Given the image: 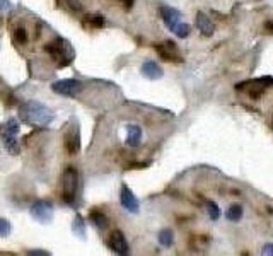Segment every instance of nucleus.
Wrapping results in <instances>:
<instances>
[{
    "instance_id": "f257e3e1",
    "label": "nucleus",
    "mask_w": 273,
    "mask_h": 256,
    "mask_svg": "<svg viewBox=\"0 0 273 256\" xmlns=\"http://www.w3.org/2000/svg\"><path fill=\"white\" fill-rule=\"evenodd\" d=\"M19 116L24 123L31 126H46L53 121V113L50 108L36 101H29L21 106Z\"/></svg>"
},
{
    "instance_id": "f03ea898",
    "label": "nucleus",
    "mask_w": 273,
    "mask_h": 256,
    "mask_svg": "<svg viewBox=\"0 0 273 256\" xmlns=\"http://www.w3.org/2000/svg\"><path fill=\"white\" fill-rule=\"evenodd\" d=\"M77 191H79V173L76 167L68 166L63 171V178H61V196L63 202L68 205H74L77 198Z\"/></svg>"
},
{
    "instance_id": "7ed1b4c3",
    "label": "nucleus",
    "mask_w": 273,
    "mask_h": 256,
    "mask_svg": "<svg viewBox=\"0 0 273 256\" xmlns=\"http://www.w3.org/2000/svg\"><path fill=\"white\" fill-rule=\"evenodd\" d=\"M45 50H46V53L50 55L53 60L58 61L60 67L68 65V63L74 60V50L70 48V45L63 40H58V41H55V43L46 45Z\"/></svg>"
},
{
    "instance_id": "20e7f679",
    "label": "nucleus",
    "mask_w": 273,
    "mask_h": 256,
    "mask_svg": "<svg viewBox=\"0 0 273 256\" xmlns=\"http://www.w3.org/2000/svg\"><path fill=\"white\" fill-rule=\"evenodd\" d=\"M270 86H273V77H259V79L237 84L236 89L237 90H244L249 98L258 99V98H261L263 94H265V90L268 89Z\"/></svg>"
},
{
    "instance_id": "39448f33",
    "label": "nucleus",
    "mask_w": 273,
    "mask_h": 256,
    "mask_svg": "<svg viewBox=\"0 0 273 256\" xmlns=\"http://www.w3.org/2000/svg\"><path fill=\"white\" fill-rule=\"evenodd\" d=\"M17 134H19V123L11 118L4 125V128H2V140H4V147L14 155L19 154Z\"/></svg>"
},
{
    "instance_id": "423d86ee",
    "label": "nucleus",
    "mask_w": 273,
    "mask_h": 256,
    "mask_svg": "<svg viewBox=\"0 0 273 256\" xmlns=\"http://www.w3.org/2000/svg\"><path fill=\"white\" fill-rule=\"evenodd\" d=\"M51 90L57 94H61V96H67V98H76L82 90V82H79L76 79L57 80V82L51 84Z\"/></svg>"
},
{
    "instance_id": "0eeeda50",
    "label": "nucleus",
    "mask_w": 273,
    "mask_h": 256,
    "mask_svg": "<svg viewBox=\"0 0 273 256\" xmlns=\"http://www.w3.org/2000/svg\"><path fill=\"white\" fill-rule=\"evenodd\" d=\"M29 212H31L32 219H36L38 222L48 224L53 219V205H51L50 202H46V200H38V202H34L31 205Z\"/></svg>"
},
{
    "instance_id": "6e6552de",
    "label": "nucleus",
    "mask_w": 273,
    "mask_h": 256,
    "mask_svg": "<svg viewBox=\"0 0 273 256\" xmlns=\"http://www.w3.org/2000/svg\"><path fill=\"white\" fill-rule=\"evenodd\" d=\"M157 55L162 58L164 61H183L180 55V50H178L176 43L174 41H164V43H157L154 45Z\"/></svg>"
},
{
    "instance_id": "1a4fd4ad",
    "label": "nucleus",
    "mask_w": 273,
    "mask_h": 256,
    "mask_svg": "<svg viewBox=\"0 0 273 256\" xmlns=\"http://www.w3.org/2000/svg\"><path fill=\"white\" fill-rule=\"evenodd\" d=\"M63 145L67 149L68 154H77L80 151V130L77 125H72L65 132V137H63Z\"/></svg>"
},
{
    "instance_id": "9d476101",
    "label": "nucleus",
    "mask_w": 273,
    "mask_h": 256,
    "mask_svg": "<svg viewBox=\"0 0 273 256\" xmlns=\"http://www.w3.org/2000/svg\"><path fill=\"white\" fill-rule=\"evenodd\" d=\"M120 202H121V207L130 213H138L140 210V203L136 200V196L133 195V191L130 190L128 186L121 188V193H120Z\"/></svg>"
},
{
    "instance_id": "9b49d317",
    "label": "nucleus",
    "mask_w": 273,
    "mask_h": 256,
    "mask_svg": "<svg viewBox=\"0 0 273 256\" xmlns=\"http://www.w3.org/2000/svg\"><path fill=\"white\" fill-rule=\"evenodd\" d=\"M109 248L116 255H128L130 253V246L126 242V238L120 231L111 232V236H109Z\"/></svg>"
},
{
    "instance_id": "f8f14e48",
    "label": "nucleus",
    "mask_w": 273,
    "mask_h": 256,
    "mask_svg": "<svg viewBox=\"0 0 273 256\" xmlns=\"http://www.w3.org/2000/svg\"><path fill=\"white\" fill-rule=\"evenodd\" d=\"M159 12H161L162 21H164V24L169 28V31H173V29L176 28L178 22H181V17H183L178 9L169 7V5H162V7L159 9Z\"/></svg>"
},
{
    "instance_id": "ddd939ff",
    "label": "nucleus",
    "mask_w": 273,
    "mask_h": 256,
    "mask_svg": "<svg viewBox=\"0 0 273 256\" xmlns=\"http://www.w3.org/2000/svg\"><path fill=\"white\" fill-rule=\"evenodd\" d=\"M195 26H197V29L203 36H212V34L215 33V24H213V21L207 14H203V12H198L197 14Z\"/></svg>"
},
{
    "instance_id": "4468645a",
    "label": "nucleus",
    "mask_w": 273,
    "mask_h": 256,
    "mask_svg": "<svg viewBox=\"0 0 273 256\" xmlns=\"http://www.w3.org/2000/svg\"><path fill=\"white\" fill-rule=\"evenodd\" d=\"M142 75L149 80H159L164 77V70H162V67L159 65L157 61L147 60V61H144V65H142Z\"/></svg>"
},
{
    "instance_id": "2eb2a0df",
    "label": "nucleus",
    "mask_w": 273,
    "mask_h": 256,
    "mask_svg": "<svg viewBox=\"0 0 273 256\" xmlns=\"http://www.w3.org/2000/svg\"><path fill=\"white\" fill-rule=\"evenodd\" d=\"M126 145L132 149L140 147L142 144V126L138 125H128L126 126Z\"/></svg>"
},
{
    "instance_id": "dca6fc26",
    "label": "nucleus",
    "mask_w": 273,
    "mask_h": 256,
    "mask_svg": "<svg viewBox=\"0 0 273 256\" xmlns=\"http://www.w3.org/2000/svg\"><path fill=\"white\" fill-rule=\"evenodd\" d=\"M89 219H91V222L94 224V227H96L97 231H106V229L109 227V219L103 212H99V210H92Z\"/></svg>"
},
{
    "instance_id": "f3484780",
    "label": "nucleus",
    "mask_w": 273,
    "mask_h": 256,
    "mask_svg": "<svg viewBox=\"0 0 273 256\" xmlns=\"http://www.w3.org/2000/svg\"><path fill=\"white\" fill-rule=\"evenodd\" d=\"M157 241L162 248H171L174 244V232L171 229H162L157 234Z\"/></svg>"
},
{
    "instance_id": "a211bd4d",
    "label": "nucleus",
    "mask_w": 273,
    "mask_h": 256,
    "mask_svg": "<svg viewBox=\"0 0 273 256\" xmlns=\"http://www.w3.org/2000/svg\"><path fill=\"white\" fill-rule=\"evenodd\" d=\"M243 215H244V209L241 205H230L226 212V219L229 222H239L243 219Z\"/></svg>"
},
{
    "instance_id": "6ab92c4d",
    "label": "nucleus",
    "mask_w": 273,
    "mask_h": 256,
    "mask_svg": "<svg viewBox=\"0 0 273 256\" xmlns=\"http://www.w3.org/2000/svg\"><path fill=\"white\" fill-rule=\"evenodd\" d=\"M173 33L176 34L178 38H181V40H184V38H188L191 34V26L186 24V22H178L176 28L173 29Z\"/></svg>"
},
{
    "instance_id": "aec40b11",
    "label": "nucleus",
    "mask_w": 273,
    "mask_h": 256,
    "mask_svg": "<svg viewBox=\"0 0 273 256\" xmlns=\"http://www.w3.org/2000/svg\"><path fill=\"white\" fill-rule=\"evenodd\" d=\"M86 22L89 28H94V29H97V28H103L105 26V17L101 14H92V15H86Z\"/></svg>"
},
{
    "instance_id": "412c9836",
    "label": "nucleus",
    "mask_w": 273,
    "mask_h": 256,
    "mask_svg": "<svg viewBox=\"0 0 273 256\" xmlns=\"http://www.w3.org/2000/svg\"><path fill=\"white\" fill-rule=\"evenodd\" d=\"M12 36H14V41L17 45H26L28 43V29L19 26V28H15L12 31Z\"/></svg>"
},
{
    "instance_id": "4be33fe9",
    "label": "nucleus",
    "mask_w": 273,
    "mask_h": 256,
    "mask_svg": "<svg viewBox=\"0 0 273 256\" xmlns=\"http://www.w3.org/2000/svg\"><path fill=\"white\" fill-rule=\"evenodd\" d=\"M72 231L76 232L79 238H82V239H86V222H84V219L80 215H77L76 217V220H74V227H72Z\"/></svg>"
},
{
    "instance_id": "5701e85b",
    "label": "nucleus",
    "mask_w": 273,
    "mask_h": 256,
    "mask_svg": "<svg viewBox=\"0 0 273 256\" xmlns=\"http://www.w3.org/2000/svg\"><path fill=\"white\" fill-rule=\"evenodd\" d=\"M207 212H209V217L213 220V222L220 219V209H219V205H217L215 202H212V200H209V202H207Z\"/></svg>"
},
{
    "instance_id": "b1692460",
    "label": "nucleus",
    "mask_w": 273,
    "mask_h": 256,
    "mask_svg": "<svg viewBox=\"0 0 273 256\" xmlns=\"http://www.w3.org/2000/svg\"><path fill=\"white\" fill-rule=\"evenodd\" d=\"M11 234V224L5 219H0V238H7Z\"/></svg>"
},
{
    "instance_id": "393cba45",
    "label": "nucleus",
    "mask_w": 273,
    "mask_h": 256,
    "mask_svg": "<svg viewBox=\"0 0 273 256\" xmlns=\"http://www.w3.org/2000/svg\"><path fill=\"white\" fill-rule=\"evenodd\" d=\"M11 2L9 0H0V11H11Z\"/></svg>"
},
{
    "instance_id": "a878e982",
    "label": "nucleus",
    "mask_w": 273,
    "mask_h": 256,
    "mask_svg": "<svg viewBox=\"0 0 273 256\" xmlns=\"http://www.w3.org/2000/svg\"><path fill=\"white\" fill-rule=\"evenodd\" d=\"M263 255H268V256H273V244H265L263 246Z\"/></svg>"
},
{
    "instance_id": "bb28decb",
    "label": "nucleus",
    "mask_w": 273,
    "mask_h": 256,
    "mask_svg": "<svg viewBox=\"0 0 273 256\" xmlns=\"http://www.w3.org/2000/svg\"><path fill=\"white\" fill-rule=\"evenodd\" d=\"M265 29L268 31V33H273V21H266Z\"/></svg>"
},
{
    "instance_id": "cd10ccee",
    "label": "nucleus",
    "mask_w": 273,
    "mask_h": 256,
    "mask_svg": "<svg viewBox=\"0 0 273 256\" xmlns=\"http://www.w3.org/2000/svg\"><path fill=\"white\" fill-rule=\"evenodd\" d=\"M28 255H43V256H48L50 253H48V251H28Z\"/></svg>"
},
{
    "instance_id": "c85d7f7f",
    "label": "nucleus",
    "mask_w": 273,
    "mask_h": 256,
    "mask_svg": "<svg viewBox=\"0 0 273 256\" xmlns=\"http://www.w3.org/2000/svg\"><path fill=\"white\" fill-rule=\"evenodd\" d=\"M120 2H123V5H125V9H130L133 4V0H120Z\"/></svg>"
}]
</instances>
